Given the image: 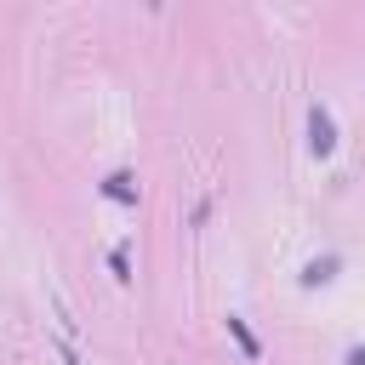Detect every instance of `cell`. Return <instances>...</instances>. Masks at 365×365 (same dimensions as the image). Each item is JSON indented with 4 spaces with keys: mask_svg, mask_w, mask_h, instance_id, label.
<instances>
[{
    "mask_svg": "<svg viewBox=\"0 0 365 365\" xmlns=\"http://www.w3.org/2000/svg\"><path fill=\"white\" fill-rule=\"evenodd\" d=\"M308 131H314V137H308V143H314V154H331V143H336V131H331V114H325L319 103L308 108Z\"/></svg>",
    "mask_w": 365,
    "mask_h": 365,
    "instance_id": "6da1fadb",
    "label": "cell"
},
{
    "mask_svg": "<svg viewBox=\"0 0 365 365\" xmlns=\"http://www.w3.org/2000/svg\"><path fill=\"white\" fill-rule=\"evenodd\" d=\"M108 194H114V200H137V188H131V177H125V171H114V177H108Z\"/></svg>",
    "mask_w": 365,
    "mask_h": 365,
    "instance_id": "7a4b0ae2",
    "label": "cell"
},
{
    "mask_svg": "<svg viewBox=\"0 0 365 365\" xmlns=\"http://www.w3.org/2000/svg\"><path fill=\"white\" fill-rule=\"evenodd\" d=\"M228 331H234V336H240V342H245V354H257V336H251V331H245V325H240V319H228Z\"/></svg>",
    "mask_w": 365,
    "mask_h": 365,
    "instance_id": "3957f363",
    "label": "cell"
},
{
    "mask_svg": "<svg viewBox=\"0 0 365 365\" xmlns=\"http://www.w3.org/2000/svg\"><path fill=\"white\" fill-rule=\"evenodd\" d=\"M348 365H365V348H354V354H348Z\"/></svg>",
    "mask_w": 365,
    "mask_h": 365,
    "instance_id": "277c9868",
    "label": "cell"
}]
</instances>
